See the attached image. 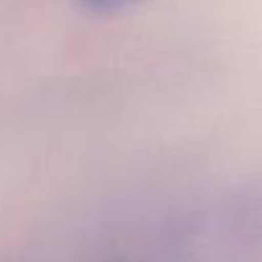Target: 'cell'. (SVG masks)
<instances>
[{
	"label": "cell",
	"instance_id": "6da1fadb",
	"mask_svg": "<svg viewBox=\"0 0 262 262\" xmlns=\"http://www.w3.org/2000/svg\"><path fill=\"white\" fill-rule=\"evenodd\" d=\"M127 3L133 0H77V5L84 8L87 13H112V10L125 8Z\"/></svg>",
	"mask_w": 262,
	"mask_h": 262
}]
</instances>
